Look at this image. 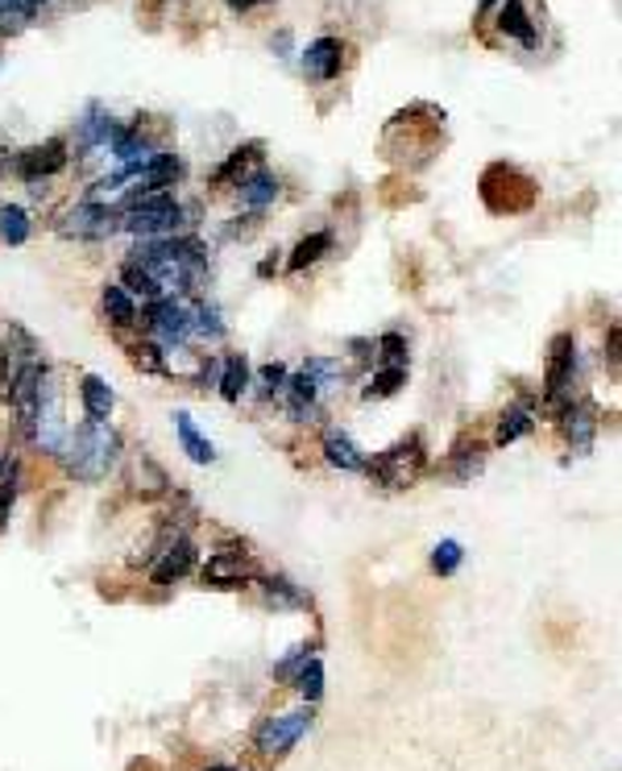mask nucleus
Listing matches in <instances>:
<instances>
[{"label": "nucleus", "mask_w": 622, "mask_h": 771, "mask_svg": "<svg viewBox=\"0 0 622 771\" xmlns=\"http://www.w3.org/2000/svg\"><path fill=\"white\" fill-rule=\"evenodd\" d=\"M535 432V407H531V398H519V402H510L507 411L498 415V427H494V445L507 448L515 440H523Z\"/></svg>", "instance_id": "22"}, {"label": "nucleus", "mask_w": 622, "mask_h": 771, "mask_svg": "<svg viewBox=\"0 0 622 771\" xmlns=\"http://www.w3.org/2000/svg\"><path fill=\"white\" fill-rule=\"evenodd\" d=\"M300 67L312 83H332L345 67V42L341 38H316L312 47L303 50Z\"/></svg>", "instance_id": "13"}, {"label": "nucleus", "mask_w": 622, "mask_h": 771, "mask_svg": "<svg viewBox=\"0 0 622 771\" xmlns=\"http://www.w3.org/2000/svg\"><path fill=\"white\" fill-rule=\"evenodd\" d=\"M29 22H34V9H29V4H22V0H0V34H4V38L25 34Z\"/></svg>", "instance_id": "35"}, {"label": "nucleus", "mask_w": 622, "mask_h": 771, "mask_svg": "<svg viewBox=\"0 0 622 771\" xmlns=\"http://www.w3.org/2000/svg\"><path fill=\"white\" fill-rule=\"evenodd\" d=\"M282 402H287V415L295 423H312L316 415H320V398H323V390H320V382L312 374H291L287 377V386H282Z\"/></svg>", "instance_id": "14"}, {"label": "nucleus", "mask_w": 622, "mask_h": 771, "mask_svg": "<svg viewBox=\"0 0 622 771\" xmlns=\"http://www.w3.org/2000/svg\"><path fill=\"white\" fill-rule=\"evenodd\" d=\"M145 4H150V9H162V4H166V0H145Z\"/></svg>", "instance_id": "49"}, {"label": "nucleus", "mask_w": 622, "mask_h": 771, "mask_svg": "<svg viewBox=\"0 0 622 771\" xmlns=\"http://www.w3.org/2000/svg\"><path fill=\"white\" fill-rule=\"evenodd\" d=\"M179 179H183L179 154H154V158L134 175V191H170Z\"/></svg>", "instance_id": "20"}, {"label": "nucleus", "mask_w": 622, "mask_h": 771, "mask_svg": "<svg viewBox=\"0 0 622 771\" xmlns=\"http://www.w3.org/2000/svg\"><path fill=\"white\" fill-rule=\"evenodd\" d=\"M4 166H9V158H4V150H0V175H4Z\"/></svg>", "instance_id": "50"}, {"label": "nucleus", "mask_w": 622, "mask_h": 771, "mask_svg": "<svg viewBox=\"0 0 622 771\" xmlns=\"http://www.w3.org/2000/svg\"><path fill=\"white\" fill-rule=\"evenodd\" d=\"M461 561H465V548L457 539H440L436 548H432V573H440V577H453V573L461 568Z\"/></svg>", "instance_id": "37"}, {"label": "nucleus", "mask_w": 622, "mask_h": 771, "mask_svg": "<svg viewBox=\"0 0 622 771\" xmlns=\"http://www.w3.org/2000/svg\"><path fill=\"white\" fill-rule=\"evenodd\" d=\"M120 286H125L129 295H141L145 304L166 299V295H162V286L154 282V274H150L145 266H138V261H129V257H125V266H120Z\"/></svg>", "instance_id": "33"}, {"label": "nucleus", "mask_w": 622, "mask_h": 771, "mask_svg": "<svg viewBox=\"0 0 622 771\" xmlns=\"http://www.w3.org/2000/svg\"><path fill=\"white\" fill-rule=\"evenodd\" d=\"M63 461V473L79 486H100L120 461V436L109 423H79L63 436V448L54 452Z\"/></svg>", "instance_id": "1"}, {"label": "nucleus", "mask_w": 622, "mask_h": 771, "mask_svg": "<svg viewBox=\"0 0 622 771\" xmlns=\"http://www.w3.org/2000/svg\"><path fill=\"white\" fill-rule=\"evenodd\" d=\"M606 361H610V374H619V324H610V349H606Z\"/></svg>", "instance_id": "44"}, {"label": "nucleus", "mask_w": 622, "mask_h": 771, "mask_svg": "<svg viewBox=\"0 0 622 771\" xmlns=\"http://www.w3.org/2000/svg\"><path fill=\"white\" fill-rule=\"evenodd\" d=\"M116 120L100 108V104H88V113L79 120V150H100V145H109L113 138Z\"/></svg>", "instance_id": "29"}, {"label": "nucleus", "mask_w": 622, "mask_h": 771, "mask_svg": "<svg viewBox=\"0 0 622 771\" xmlns=\"http://www.w3.org/2000/svg\"><path fill=\"white\" fill-rule=\"evenodd\" d=\"M13 502H17V477H0V536H4V527H9Z\"/></svg>", "instance_id": "42"}, {"label": "nucleus", "mask_w": 622, "mask_h": 771, "mask_svg": "<svg viewBox=\"0 0 622 771\" xmlns=\"http://www.w3.org/2000/svg\"><path fill=\"white\" fill-rule=\"evenodd\" d=\"M373 352H378V365H407V340H403V332H382Z\"/></svg>", "instance_id": "39"}, {"label": "nucleus", "mask_w": 622, "mask_h": 771, "mask_svg": "<svg viewBox=\"0 0 622 771\" xmlns=\"http://www.w3.org/2000/svg\"><path fill=\"white\" fill-rule=\"evenodd\" d=\"M250 382H254V370H250V357L245 352H229L225 361H220V370H216V390L225 402H241L245 390H250Z\"/></svg>", "instance_id": "21"}, {"label": "nucleus", "mask_w": 622, "mask_h": 771, "mask_svg": "<svg viewBox=\"0 0 622 771\" xmlns=\"http://www.w3.org/2000/svg\"><path fill=\"white\" fill-rule=\"evenodd\" d=\"M191 336H204V340H220L225 336V324H220V311L212 304H195V320H191Z\"/></svg>", "instance_id": "38"}, {"label": "nucleus", "mask_w": 622, "mask_h": 771, "mask_svg": "<svg viewBox=\"0 0 622 771\" xmlns=\"http://www.w3.org/2000/svg\"><path fill=\"white\" fill-rule=\"evenodd\" d=\"M295 652H300V655H295V659H287V664H278V668H275V672H278V677H282V680H287V677H295V672H300L303 664L312 659V643H303V647H295Z\"/></svg>", "instance_id": "43"}, {"label": "nucleus", "mask_w": 622, "mask_h": 771, "mask_svg": "<svg viewBox=\"0 0 622 771\" xmlns=\"http://www.w3.org/2000/svg\"><path fill=\"white\" fill-rule=\"evenodd\" d=\"M63 436H67V420H63V390L54 374L47 370L42 377V390H38V411H34V427H29V445L38 452L54 457L63 448Z\"/></svg>", "instance_id": "6"}, {"label": "nucleus", "mask_w": 622, "mask_h": 771, "mask_svg": "<svg viewBox=\"0 0 622 771\" xmlns=\"http://www.w3.org/2000/svg\"><path fill=\"white\" fill-rule=\"evenodd\" d=\"M295 680H300V693L307 697V702H320V693H323V664L312 655L307 664H303L300 672H295Z\"/></svg>", "instance_id": "40"}, {"label": "nucleus", "mask_w": 622, "mask_h": 771, "mask_svg": "<svg viewBox=\"0 0 622 771\" xmlns=\"http://www.w3.org/2000/svg\"><path fill=\"white\" fill-rule=\"evenodd\" d=\"M494 25H498V34H503L507 42H519L523 50L540 47V29H535V22H531V13L523 0H498V17H494Z\"/></svg>", "instance_id": "17"}, {"label": "nucleus", "mask_w": 622, "mask_h": 771, "mask_svg": "<svg viewBox=\"0 0 622 771\" xmlns=\"http://www.w3.org/2000/svg\"><path fill=\"white\" fill-rule=\"evenodd\" d=\"M403 386H407V365H382L378 374L366 377V386H361V398H366V402H382V398L398 395Z\"/></svg>", "instance_id": "30"}, {"label": "nucleus", "mask_w": 622, "mask_h": 771, "mask_svg": "<svg viewBox=\"0 0 622 771\" xmlns=\"http://www.w3.org/2000/svg\"><path fill=\"white\" fill-rule=\"evenodd\" d=\"M323 461L332 468H341V473H361L366 468V452L353 445V436L341 432V427H323Z\"/></svg>", "instance_id": "19"}, {"label": "nucleus", "mask_w": 622, "mask_h": 771, "mask_svg": "<svg viewBox=\"0 0 622 771\" xmlns=\"http://www.w3.org/2000/svg\"><path fill=\"white\" fill-rule=\"evenodd\" d=\"M270 274H278V249L275 257H262V261H257V279H270Z\"/></svg>", "instance_id": "45"}, {"label": "nucleus", "mask_w": 622, "mask_h": 771, "mask_svg": "<svg viewBox=\"0 0 622 771\" xmlns=\"http://www.w3.org/2000/svg\"><path fill=\"white\" fill-rule=\"evenodd\" d=\"M129 486H134V493H141V498H162V493L170 490V477H166V468L154 461V457H134V465H129Z\"/></svg>", "instance_id": "24"}, {"label": "nucleus", "mask_w": 622, "mask_h": 771, "mask_svg": "<svg viewBox=\"0 0 622 771\" xmlns=\"http://www.w3.org/2000/svg\"><path fill=\"white\" fill-rule=\"evenodd\" d=\"M183 216H187V208L175 200V191H129L125 216H120V229H125L129 236H141V241H154V236H179Z\"/></svg>", "instance_id": "2"}, {"label": "nucleus", "mask_w": 622, "mask_h": 771, "mask_svg": "<svg viewBox=\"0 0 622 771\" xmlns=\"http://www.w3.org/2000/svg\"><path fill=\"white\" fill-rule=\"evenodd\" d=\"M191 320H195V304H187L179 295L154 299L150 311H145V327H150V336H154L158 349H166V345H187V340H191Z\"/></svg>", "instance_id": "7"}, {"label": "nucleus", "mask_w": 622, "mask_h": 771, "mask_svg": "<svg viewBox=\"0 0 622 771\" xmlns=\"http://www.w3.org/2000/svg\"><path fill=\"white\" fill-rule=\"evenodd\" d=\"M175 436H179V445H183V452L195 461V465H212V461H216L212 440L195 427V420H191L187 411H175Z\"/></svg>", "instance_id": "27"}, {"label": "nucleus", "mask_w": 622, "mask_h": 771, "mask_svg": "<svg viewBox=\"0 0 622 771\" xmlns=\"http://www.w3.org/2000/svg\"><path fill=\"white\" fill-rule=\"evenodd\" d=\"M366 473L373 486L382 490H411L415 481L428 473V445L423 436H403L398 445L382 448L373 461H366Z\"/></svg>", "instance_id": "4"}, {"label": "nucleus", "mask_w": 622, "mask_h": 771, "mask_svg": "<svg viewBox=\"0 0 622 771\" xmlns=\"http://www.w3.org/2000/svg\"><path fill=\"white\" fill-rule=\"evenodd\" d=\"M257 4H270V0H257Z\"/></svg>", "instance_id": "52"}, {"label": "nucleus", "mask_w": 622, "mask_h": 771, "mask_svg": "<svg viewBox=\"0 0 622 771\" xmlns=\"http://www.w3.org/2000/svg\"><path fill=\"white\" fill-rule=\"evenodd\" d=\"M482 468H485V445L478 436H461L453 445V477L457 481H473Z\"/></svg>", "instance_id": "28"}, {"label": "nucleus", "mask_w": 622, "mask_h": 771, "mask_svg": "<svg viewBox=\"0 0 622 771\" xmlns=\"http://www.w3.org/2000/svg\"><path fill=\"white\" fill-rule=\"evenodd\" d=\"M71 163L67 154V138H47L42 145H29L22 154H13V175L22 179V183H47L54 175H63Z\"/></svg>", "instance_id": "9"}, {"label": "nucleus", "mask_w": 622, "mask_h": 771, "mask_svg": "<svg viewBox=\"0 0 622 771\" xmlns=\"http://www.w3.org/2000/svg\"><path fill=\"white\" fill-rule=\"evenodd\" d=\"M34 361H42V345L34 340V332L22 324H9V340L0 349V386L9 390L13 377L22 374L25 365H34Z\"/></svg>", "instance_id": "11"}, {"label": "nucleus", "mask_w": 622, "mask_h": 771, "mask_svg": "<svg viewBox=\"0 0 622 771\" xmlns=\"http://www.w3.org/2000/svg\"><path fill=\"white\" fill-rule=\"evenodd\" d=\"M576 382V336L573 332H556L548 340V361H544V402L548 411L560 415L573 402Z\"/></svg>", "instance_id": "5"}, {"label": "nucleus", "mask_w": 622, "mask_h": 771, "mask_svg": "<svg viewBox=\"0 0 622 771\" xmlns=\"http://www.w3.org/2000/svg\"><path fill=\"white\" fill-rule=\"evenodd\" d=\"M191 568H195V543H191L187 536H175L158 552V561H154V568H150V577H154V584H175V581H183Z\"/></svg>", "instance_id": "16"}, {"label": "nucleus", "mask_w": 622, "mask_h": 771, "mask_svg": "<svg viewBox=\"0 0 622 771\" xmlns=\"http://www.w3.org/2000/svg\"><path fill=\"white\" fill-rule=\"evenodd\" d=\"M100 307H104V316H109V324L113 327H138V304H134V295L120 286V282H109L104 291H100Z\"/></svg>", "instance_id": "26"}, {"label": "nucleus", "mask_w": 622, "mask_h": 771, "mask_svg": "<svg viewBox=\"0 0 622 771\" xmlns=\"http://www.w3.org/2000/svg\"><path fill=\"white\" fill-rule=\"evenodd\" d=\"M328 249H332V233H328V229H320V233H307L300 245L291 249V257H287V270H291V274H303V270H307V266H316Z\"/></svg>", "instance_id": "31"}, {"label": "nucleus", "mask_w": 622, "mask_h": 771, "mask_svg": "<svg viewBox=\"0 0 622 771\" xmlns=\"http://www.w3.org/2000/svg\"><path fill=\"white\" fill-rule=\"evenodd\" d=\"M556 420L564 427V440H569V448H573L576 457L594 452V440H598V407L594 402H569Z\"/></svg>", "instance_id": "12"}, {"label": "nucleus", "mask_w": 622, "mask_h": 771, "mask_svg": "<svg viewBox=\"0 0 622 771\" xmlns=\"http://www.w3.org/2000/svg\"><path fill=\"white\" fill-rule=\"evenodd\" d=\"M478 195H482V204L494 216H523V211L535 208L540 188H535V179L528 170H519L510 163H490L482 170V179H478Z\"/></svg>", "instance_id": "3"}, {"label": "nucleus", "mask_w": 622, "mask_h": 771, "mask_svg": "<svg viewBox=\"0 0 622 771\" xmlns=\"http://www.w3.org/2000/svg\"><path fill=\"white\" fill-rule=\"evenodd\" d=\"M129 365L138 370V374L145 377H158L162 374V349L154 345V340H141V345H129Z\"/></svg>", "instance_id": "36"}, {"label": "nucleus", "mask_w": 622, "mask_h": 771, "mask_svg": "<svg viewBox=\"0 0 622 771\" xmlns=\"http://www.w3.org/2000/svg\"><path fill=\"white\" fill-rule=\"evenodd\" d=\"M116 229H120V211L100 200H84L59 220V236L67 241H109Z\"/></svg>", "instance_id": "8"}, {"label": "nucleus", "mask_w": 622, "mask_h": 771, "mask_svg": "<svg viewBox=\"0 0 622 771\" xmlns=\"http://www.w3.org/2000/svg\"><path fill=\"white\" fill-rule=\"evenodd\" d=\"M237 191H241V204L250 211H266L270 204L278 200V179L270 175V170H250L241 183H237Z\"/></svg>", "instance_id": "25"}, {"label": "nucleus", "mask_w": 622, "mask_h": 771, "mask_svg": "<svg viewBox=\"0 0 622 771\" xmlns=\"http://www.w3.org/2000/svg\"><path fill=\"white\" fill-rule=\"evenodd\" d=\"M348 349H353V361H366L369 349H373V340H348Z\"/></svg>", "instance_id": "46"}, {"label": "nucleus", "mask_w": 622, "mask_h": 771, "mask_svg": "<svg viewBox=\"0 0 622 771\" xmlns=\"http://www.w3.org/2000/svg\"><path fill=\"white\" fill-rule=\"evenodd\" d=\"M312 725V714L307 709H295V714H275L254 730V750L257 755H287V750L300 743Z\"/></svg>", "instance_id": "10"}, {"label": "nucleus", "mask_w": 622, "mask_h": 771, "mask_svg": "<svg viewBox=\"0 0 622 771\" xmlns=\"http://www.w3.org/2000/svg\"><path fill=\"white\" fill-rule=\"evenodd\" d=\"M254 581V564L245 552H212L204 564V584L212 589H237V584Z\"/></svg>", "instance_id": "15"}, {"label": "nucleus", "mask_w": 622, "mask_h": 771, "mask_svg": "<svg viewBox=\"0 0 622 771\" xmlns=\"http://www.w3.org/2000/svg\"><path fill=\"white\" fill-rule=\"evenodd\" d=\"M225 4H229L232 13H250V9H254L257 0H225Z\"/></svg>", "instance_id": "47"}, {"label": "nucleus", "mask_w": 622, "mask_h": 771, "mask_svg": "<svg viewBox=\"0 0 622 771\" xmlns=\"http://www.w3.org/2000/svg\"><path fill=\"white\" fill-rule=\"evenodd\" d=\"M287 365L282 361H266L262 370H257V386H262V398H275L282 395V386H287Z\"/></svg>", "instance_id": "41"}, {"label": "nucleus", "mask_w": 622, "mask_h": 771, "mask_svg": "<svg viewBox=\"0 0 622 771\" xmlns=\"http://www.w3.org/2000/svg\"><path fill=\"white\" fill-rule=\"evenodd\" d=\"M262 150H266L262 141H245V145H237L229 158L207 175V183H212V188H237V183H241V179H245V175L262 163Z\"/></svg>", "instance_id": "18"}, {"label": "nucleus", "mask_w": 622, "mask_h": 771, "mask_svg": "<svg viewBox=\"0 0 622 771\" xmlns=\"http://www.w3.org/2000/svg\"><path fill=\"white\" fill-rule=\"evenodd\" d=\"M79 402H84V415L92 423H109V415H113V407H116V395L100 374H84L79 377Z\"/></svg>", "instance_id": "23"}, {"label": "nucleus", "mask_w": 622, "mask_h": 771, "mask_svg": "<svg viewBox=\"0 0 622 771\" xmlns=\"http://www.w3.org/2000/svg\"><path fill=\"white\" fill-rule=\"evenodd\" d=\"M494 4H498V0H478V13H482V17H485V13L494 9Z\"/></svg>", "instance_id": "48"}, {"label": "nucleus", "mask_w": 622, "mask_h": 771, "mask_svg": "<svg viewBox=\"0 0 622 771\" xmlns=\"http://www.w3.org/2000/svg\"><path fill=\"white\" fill-rule=\"evenodd\" d=\"M262 589H266V597L282 609H300L307 606V593H303L295 581H287V577H262Z\"/></svg>", "instance_id": "34"}, {"label": "nucleus", "mask_w": 622, "mask_h": 771, "mask_svg": "<svg viewBox=\"0 0 622 771\" xmlns=\"http://www.w3.org/2000/svg\"><path fill=\"white\" fill-rule=\"evenodd\" d=\"M29 233H34V220H29V211L22 208V204H4L0 208V245H25L29 241Z\"/></svg>", "instance_id": "32"}, {"label": "nucleus", "mask_w": 622, "mask_h": 771, "mask_svg": "<svg viewBox=\"0 0 622 771\" xmlns=\"http://www.w3.org/2000/svg\"><path fill=\"white\" fill-rule=\"evenodd\" d=\"M207 771H237V768H207Z\"/></svg>", "instance_id": "51"}]
</instances>
